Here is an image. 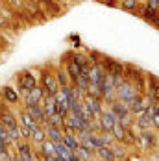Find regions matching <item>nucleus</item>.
<instances>
[{"instance_id": "nucleus-28", "label": "nucleus", "mask_w": 159, "mask_h": 161, "mask_svg": "<svg viewBox=\"0 0 159 161\" xmlns=\"http://www.w3.org/2000/svg\"><path fill=\"white\" fill-rule=\"evenodd\" d=\"M95 152L98 154V158H102V159H106V161H117L109 146H100V148H96Z\"/></svg>"}, {"instance_id": "nucleus-25", "label": "nucleus", "mask_w": 159, "mask_h": 161, "mask_svg": "<svg viewBox=\"0 0 159 161\" xmlns=\"http://www.w3.org/2000/svg\"><path fill=\"white\" fill-rule=\"evenodd\" d=\"M39 146H41V156H56V145L50 139H45Z\"/></svg>"}, {"instance_id": "nucleus-30", "label": "nucleus", "mask_w": 159, "mask_h": 161, "mask_svg": "<svg viewBox=\"0 0 159 161\" xmlns=\"http://www.w3.org/2000/svg\"><path fill=\"white\" fill-rule=\"evenodd\" d=\"M109 148H111V152H113V156H115V159L117 161L118 159H126V150H124V148H120V146L115 145V143H111Z\"/></svg>"}, {"instance_id": "nucleus-9", "label": "nucleus", "mask_w": 159, "mask_h": 161, "mask_svg": "<svg viewBox=\"0 0 159 161\" xmlns=\"http://www.w3.org/2000/svg\"><path fill=\"white\" fill-rule=\"evenodd\" d=\"M45 98V91L41 85H35L33 89L26 91V100H24V109L30 108V106H35V104H41V100Z\"/></svg>"}, {"instance_id": "nucleus-5", "label": "nucleus", "mask_w": 159, "mask_h": 161, "mask_svg": "<svg viewBox=\"0 0 159 161\" xmlns=\"http://www.w3.org/2000/svg\"><path fill=\"white\" fill-rule=\"evenodd\" d=\"M96 120H98V128L100 131H111L113 126H115V122H117V117L113 115L111 109H102V113L96 117Z\"/></svg>"}, {"instance_id": "nucleus-10", "label": "nucleus", "mask_w": 159, "mask_h": 161, "mask_svg": "<svg viewBox=\"0 0 159 161\" xmlns=\"http://www.w3.org/2000/svg\"><path fill=\"white\" fill-rule=\"evenodd\" d=\"M152 104H154V102H152L150 95H139V97L131 102V106H129V111L135 113V115H139V113H143L144 109H148Z\"/></svg>"}, {"instance_id": "nucleus-43", "label": "nucleus", "mask_w": 159, "mask_h": 161, "mask_svg": "<svg viewBox=\"0 0 159 161\" xmlns=\"http://www.w3.org/2000/svg\"><path fill=\"white\" fill-rule=\"evenodd\" d=\"M96 161H106V159H102V158H98V159H96Z\"/></svg>"}, {"instance_id": "nucleus-3", "label": "nucleus", "mask_w": 159, "mask_h": 161, "mask_svg": "<svg viewBox=\"0 0 159 161\" xmlns=\"http://www.w3.org/2000/svg\"><path fill=\"white\" fill-rule=\"evenodd\" d=\"M102 69L107 76H111L113 80H122L124 78V65L120 61H115V59H109V58H104L102 59Z\"/></svg>"}, {"instance_id": "nucleus-4", "label": "nucleus", "mask_w": 159, "mask_h": 161, "mask_svg": "<svg viewBox=\"0 0 159 161\" xmlns=\"http://www.w3.org/2000/svg\"><path fill=\"white\" fill-rule=\"evenodd\" d=\"M41 87H43V91H45V95L47 97H54L58 91H59V83L56 80V74H52V72H43V78H41Z\"/></svg>"}, {"instance_id": "nucleus-36", "label": "nucleus", "mask_w": 159, "mask_h": 161, "mask_svg": "<svg viewBox=\"0 0 159 161\" xmlns=\"http://www.w3.org/2000/svg\"><path fill=\"white\" fill-rule=\"evenodd\" d=\"M19 131H20V139H24V141L32 139V130H28L26 126H19Z\"/></svg>"}, {"instance_id": "nucleus-19", "label": "nucleus", "mask_w": 159, "mask_h": 161, "mask_svg": "<svg viewBox=\"0 0 159 161\" xmlns=\"http://www.w3.org/2000/svg\"><path fill=\"white\" fill-rule=\"evenodd\" d=\"M41 106H43V109H45L47 119L58 113V111H56V102H54V97H47V95H45V98L41 100Z\"/></svg>"}, {"instance_id": "nucleus-22", "label": "nucleus", "mask_w": 159, "mask_h": 161, "mask_svg": "<svg viewBox=\"0 0 159 161\" xmlns=\"http://www.w3.org/2000/svg\"><path fill=\"white\" fill-rule=\"evenodd\" d=\"M45 139H47V133H45V126H43V124H39L37 128L32 130V139H30L32 143H35V145H41Z\"/></svg>"}, {"instance_id": "nucleus-18", "label": "nucleus", "mask_w": 159, "mask_h": 161, "mask_svg": "<svg viewBox=\"0 0 159 161\" xmlns=\"http://www.w3.org/2000/svg\"><path fill=\"white\" fill-rule=\"evenodd\" d=\"M65 70H67V74H69V80H70V83H74V81H76V78H78L80 74H81L80 67L74 63V59H72V58L67 61V67H65Z\"/></svg>"}, {"instance_id": "nucleus-17", "label": "nucleus", "mask_w": 159, "mask_h": 161, "mask_svg": "<svg viewBox=\"0 0 159 161\" xmlns=\"http://www.w3.org/2000/svg\"><path fill=\"white\" fill-rule=\"evenodd\" d=\"M126 126H122L118 120L115 122V126H113V130H111V135H113V139L117 141V143H126Z\"/></svg>"}, {"instance_id": "nucleus-27", "label": "nucleus", "mask_w": 159, "mask_h": 161, "mask_svg": "<svg viewBox=\"0 0 159 161\" xmlns=\"http://www.w3.org/2000/svg\"><path fill=\"white\" fill-rule=\"evenodd\" d=\"M139 74H141L139 69H135V67H131V65H124V78H126V80L135 81L139 78Z\"/></svg>"}, {"instance_id": "nucleus-33", "label": "nucleus", "mask_w": 159, "mask_h": 161, "mask_svg": "<svg viewBox=\"0 0 159 161\" xmlns=\"http://www.w3.org/2000/svg\"><path fill=\"white\" fill-rule=\"evenodd\" d=\"M150 98L154 104H159V80H154L152 87H150Z\"/></svg>"}, {"instance_id": "nucleus-21", "label": "nucleus", "mask_w": 159, "mask_h": 161, "mask_svg": "<svg viewBox=\"0 0 159 161\" xmlns=\"http://www.w3.org/2000/svg\"><path fill=\"white\" fill-rule=\"evenodd\" d=\"M19 119H20V126H26L28 130H33V128H37V126H39V124L32 119V115L26 111V109H22V111H20Z\"/></svg>"}, {"instance_id": "nucleus-11", "label": "nucleus", "mask_w": 159, "mask_h": 161, "mask_svg": "<svg viewBox=\"0 0 159 161\" xmlns=\"http://www.w3.org/2000/svg\"><path fill=\"white\" fill-rule=\"evenodd\" d=\"M81 102H83V106H85L89 111L95 115V119L102 113V109H104V106H102V98H95V97H89V95H83Z\"/></svg>"}, {"instance_id": "nucleus-40", "label": "nucleus", "mask_w": 159, "mask_h": 161, "mask_svg": "<svg viewBox=\"0 0 159 161\" xmlns=\"http://www.w3.org/2000/svg\"><path fill=\"white\" fill-rule=\"evenodd\" d=\"M154 24L159 28V11H157V15H156V19H154Z\"/></svg>"}, {"instance_id": "nucleus-37", "label": "nucleus", "mask_w": 159, "mask_h": 161, "mask_svg": "<svg viewBox=\"0 0 159 161\" xmlns=\"http://www.w3.org/2000/svg\"><path fill=\"white\" fill-rule=\"evenodd\" d=\"M0 161H13V156L9 154V148H0Z\"/></svg>"}, {"instance_id": "nucleus-15", "label": "nucleus", "mask_w": 159, "mask_h": 161, "mask_svg": "<svg viewBox=\"0 0 159 161\" xmlns=\"http://www.w3.org/2000/svg\"><path fill=\"white\" fill-rule=\"evenodd\" d=\"M26 111L32 115V119L37 122V124H45V122H47V115H45V109H43L41 104H35V106L26 108Z\"/></svg>"}, {"instance_id": "nucleus-26", "label": "nucleus", "mask_w": 159, "mask_h": 161, "mask_svg": "<svg viewBox=\"0 0 159 161\" xmlns=\"http://www.w3.org/2000/svg\"><path fill=\"white\" fill-rule=\"evenodd\" d=\"M54 74H56V80H58V83H59V87H67V85H70L69 74H67V70H65V69H58Z\"/></svg>"}, {"instance_id": "nucleus-23", "label": "nucleus", "mask_w": 159, "mask_h": 161, "mask_svg": "<svg viewBox=\"0 0 159 161\" xmlns=\"http://www.w3.org/2000/svg\"><path fill=\"white\" fill-rule=\"evenodd\" d=\"M74 154L80 158V161H93V156H95V152H93V150H89V148H85V146H81V145L76 148V152H74Z\"/></svg>"}, {"instance_id": "nucleus-39", "label": "nucleus", "mask_w": 159, "mask_h": 161, "mask_svg": "<svg viewBox=\"0 0 159 161\" xmlns=\"http://www.w3.org/2000/svg\"><path fill=\"white\" fill-rule=\"evenodd\" d=\"M41 161H56L54 156H41Z\"/></svg>"}, {"instance_id": "nucleus-8", "label": "nucleus", "mask_w": 159, "mask_h": 161, "mask_svg": "<svg viewBox=\"0 0 159 161\" xmlns=\"http://www.w3.org/2000/svg\"><path fill=\"white\" fill-rule=\"evenodd\" d=\"M17 83L26 93V91H30V89H33L37 85V78H35V74H33L32 70H22L19 74V78H17Z\"/></svg>"}, {"instance_id": "nucleus-20", "label": "nucleus", "mask_w": 159, "mask_h": 161, "mask_svg": "<svg viewBox=\"0 0 159 161\" xmlns=\"http://www.w3.org/2000/svg\"><path fill=\"white\" fill-rule=\"evenodd\" d=\"M70 152H76V148L80 146V139L78 135H70V133H63V141H61Z\"/></svg>"}, {"instance_id": "nucleus-1", "label": "nucleus", "mask_w": 159, "mask_h": 161, "mask_svg": "<svg viewBox=\"0 0 159 161\" xmlns=\"http://www.w3.org/2000/svg\"><path fill=\"white\" fill-rule=\"evenodd\" d=\"M137 97H139V93H137L135 83H133V81H129V80H126V78H122L120 83L115 87V98H117V100H120L122 104H126L128 108L131 106V102H133Z\"/></svg>"}, {"instance_id": "nucleus-13", "label": "nucleus", "mask_w": 159, "mask_h": 161, "mask_svg": "<svg viewBox=\"0 0 159 161\" xmlns=\"http://www.w3.org/2000/svg\"><path fill=\"white\" fill-rule=\"evenodd\" d=\"M137 117H139V119L135 120V124H137V128L141 130V131H143V130L154 128V126H152V109H150V108L144 109L143 113H139Z\"/></svg>"}, {"instance_id": "nucleus-24", "label": "nucleus", "mask_w": 159, "mask_h": 161, "mask_svg": "<svg viewBox=\"0 0 159 161\" xmlns=\"http://www.w3.org/2000/svg\"><path fill=\"white\" fill-rule=\"evenodd\" d=\"M4 100H6L8 104H17V102H19V93H17L13 87L6 85V87H4Z\"/></svg>"}, {"instance_id": "nucleus-12", "label": "nucleus", "mask_w": 159, "mask_h": 161, "mask_svg": "<svg viewBox=\"0 0 159 161\" xmlns=\"http://www.w3.org/2000/svg\"><path fill=\"white\" fill-rule=\"evenodd\" d=\"M54 102H56V111L59 113L61 117H65L67 113L70 111V106L67 102V95L63 93V89H59L56 95H54Z\"/></svg>"}, {"instance_id": "nucleus-32", "label": "nucleus", "mask_w": 159, "mask_h": 161, "mask_svg": "<svg viewBox=\"0 0 159 161\" xmlns=\"http://www.w3.org/2000/svg\"><path fill=\"white\" fill-rule=\"evenodd\" d=\"M150 109H152V126L159 130V104H152Z\"/></svg>"}, {"instance_id": "nucleus-16", "label": "nucleus", "mask_w": 159, "mask_h": 161, "mask_svg": "<svg viewBox=\"0 0 159 161\" xmlns=\"http://www.w3.org/2000/svg\"><path fill=\"white\" fill-rule=\"evenodd\" d=\"M104 76H106V72H104V69H102V65H93L91 67V70H89V74H87V80L91 81V83H100V81L104 80Z\"/></svg>"}, {"instance_id": "nucleus-42", "label": "nucleus", "mask_w": 159, "mask_h": 161, "mask_svg": "<svg viewBox=\"0 0 159 161\" xmlns=\"http://www.w3.org/2000/svg\"><path fill=\"white\" fill-rule=\"evenodd\" d=\"M39 2H45V4H48V2H50V0H39Z\"/></svg>"}, {"instance_id": "nucleus-14", "label": "nucleus", "mask_w": 159, "mask_h": 161, "mask_svg": "<svg viewBox=\"0 0 159 161\" xmlns=\"http://www.w3.org/2000/svg\"><path fill=\"white\" fill-rule=\"evenodd\" d=\"M45 126V133H47V139H50L54 145L61 143L63 141V130L58 128V126H50V124H43Z\"/></svg>"}, {"instance_id": "nucleus-41", "label": "nucleus", "mask_w": 159, "mask_h": 161, "mask_svg": "<svg viewBox=\"0 0 159 161\" xmlns=\"http://www.w3.org/2000/svg\"><path fill=\"white\" fill-rule=\"evenodd\" d=\"M13 161H22V159H20L19 156H13Z\"/></svg>"}, {"instance_id": "nucleus-7", "label": "nucleus", "mask_w": 159, "mask_h": 161, "mask_svg": "<svg viewBox=\"0 0 159 161\" xmlns=\"http://www.w3.org/2000/svg\"><path fill=\"white\" fill-rule=\"evenodd\" d=\"M15 145H17V156L22 161H30V159L35 158V152H33V148H32V141L19 139Z\"/></svg>"}, {"instance_id": "nucleus-35", "label": "nucleus", "mask_w": 159, "mask_h": 161, "mask_svg": "<svg viewBox=\"0 0 159 161\" xmlns=\"http://www.w3.org/2000/svg\"><path fill=\"white\" fill-rule=\"evenodd\" d=\"M137 4H139V0H122L120 2V8L122 9H128V11H135Z\"/></svg>"}, {"instance_id": "nucleus-6", "label": "nucleus", "mask_w": 159, "mask_h": 161, "mask_svg": "<svg viewBox=\"0 0 159 161\" xmlns=\"http://www.w3.org/2000/svg\"><path fill=\"white\" fill-rule=\"evenodd\" d=\"M135 145H139V148H143V150H152V148H156V145H157V135L152 133L150 130H143L137 135V143Z\"/></svg>"}, {"instance_id": "nucleus-2", "label": "nucleus", "mask_w": 159, "mask_h": 161, "mask_svg": "<svg viewBox=\"0 0 159 161\" xmlns=\"http://www.w3.org/2000/svg\"><path fill=\"white\" fill-rule=\"evenodd\" d=\"M109 109L113 111V115L117 117V120H118L122 126L128 128V126L131 124V111H129V108H128L126 104H122L120 100L115 98V100L111 102V108H109Z\"/></svg>"}, {"instance_id": "nucleus-29", "label": "nucleus", "mask_w": 159, "mask_h": 161, "mask_svg": "<svg viewBox=\"0 0 159 161\" xmlns=\"http://www.w3.org/2000/svg\"><path fill=\"white\" fill-rule=\"evenodd\" d=\"M139 15L143 17L146 22H154V19H156V15H157V9H154V8H150V6H146V4H144L143 11H141Z\"/></svg>"}, {"instance_id": "nucleus-34", "label": "nucleus", "mask_w": 159, "mask_h": 161, "mask_svg": "<svg viewBox=\"0 0 159 161\" xmlns=\"http://www.w3.org/2000/svg\"><path fill=\"white\" fill-rule=\"evenodd\" d=\"M0 141H2V143H6L8 146H11V145H13V141L9 139V133H8V128H6V126H4L2 122H0Z\"/></svg>"}, {"instance_id": "nucleus-31", "label": "nucleus", "mask_w": 159, "mask_h": 161, "mask_svg": "<svg viewBox=\"0 0 159 161\" xmlns=\"http://www.w3.org/2000/svg\"><path fill=\"white\" fill-rule=\"evenodd\" d=\"M56 154H58V156H61V158H65V159L69 161V158H70L74 152H70V150L63 145V143H58V145H56Z\"/></svg>"}, {"instance_id": "nucleus-38", "label": "nucleus", "mask_w": 159, "mask_h": 161, "mask_svg": "<svg viewBox=\"0 0 159 161\" xmlns=\"http://www.w3.org/2000/svg\"><path fill=\"white\" fill-rule=\"evenodd\" d=\"M146 6H150V8L159 11V0H146Z\"/></svg>"}]
</instances>
